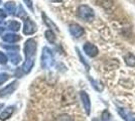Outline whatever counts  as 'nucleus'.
Listing matches in <instances>:
<instances>
[{
    "label": "nucleus",
    "mask_w": 135,
    "mask_h": 121,
    "mask_svg": "<svg viewBox=\"0 0 135 121\" xmlns=\"http://www.w3.org/2000/svg\"><path fill=\"white\" fill-rule=\"evenodd\" d=\"M18 9H19V12H16V15L18 17H24L26 15V13L23 10V7L21 5H19L18 6Z\"/></svg>",
    "instance_id": "obj_26"
},
{
    "label": "nucleus",
    "mask_w": 135,
    "mask_h": 121,
    "mask_svg": "<svg viewBox=\"0 0 135 121\" xmlns=\"http://www.w3.org/2000/svg\"><path fill=\"white\" fill-rule=\"evenodd\" d=\"M92 121H100V120H99V119H97V118H95V119H93Z\"/></svg>",
    "instance_id": "obj_31"
},
{
    "label": "nucleus",
    "mask_w": 135,
    "mask_h": 121,
    "mask_svg": "<svg viewBox=\"0 0 135 121\" xmlns=\"http://www.w3.org/2000/svg\"><path fill=\"white\" fill-rule=\"evenodd\" d=\"M88 79L90 81V83L92 84V86L93 88L95 89L96 91H98V92H102L103 90H104V85L102 84L100 81H97L95 79H93V78H91L90 76L88 77Z\"/></svg>",
    "instance_id": "obj_14"
},
{
    "label": "nucleus",
    "mask_w": 135,
    "mask_h": 121,
    "mask_svg": "<svg viewBox=\"0 0 135 121\" xmlns=\"http://www.w3.org/2000/svg\"><path fill=\"white\" fill-rule=\"evenodd\" d=\"M83 51H84L85 54H86L88 57H90V58H96V57L99 55V50H98V47H97L94 43L89 42V41H87V42L84 43V46H83Z\"/></svg>",
    "instance_id": "obj_5"
},
{
    "label": "nucleus",
    "mask_w": 135,
    "mask_h": 121,
    "mask_svg": "<svg viewBox=\"0 0 135 121\" xmlns=\"http://www.w3.org/2000/svg\"><path fill=\"white\" fill-rule=\"evenodd\" d=\"M4 7L9 14H15L16 11V3L14 1H8L4 4Z\"/></svg>",
    "instance_id": "obj_18"
},
{
    "label": "nucleus",
    "mask_w": 135,
    "mask_h": 121,
    "mask_svg": "<svg viewBox=\"0 0 135 121\" xmlns=\"http://www.w3.org/2000/svg\"><path fill=\"white\" fill-rule=\"evenodd\" d=\"M55 64V56L54 52L50 47L45 46L41 52V57H40V66L42 69H50Z\"/></svg>",
    "instance_id": "obj_1"
},
{
    "label": "nucleus",
    "mask_w": 135,
    "mask_h": 121,
    "mask_svg": "<svg viewBox=\"0 0 135 121\" xmlns=\"http://www.w3.org/2000/svg\"><path fill=\"white\" fill-rule=\"evenodd\" d=\"M45 36L46 40L51 43V45H54L55 42H56V33L51 30V29H47V30H45Z\"/></svg>",
    "instance_id": "obj_17"
},
{
    "label": "nucleus",
    "mask_w": 135,
    "mask_h": 121,
    "mask_svg": "<svg viewBox=\"0 0 135 121\" xmlns=\"http://www.w3.org/2000/svg\"><path fill=\"white\" fill-rule=\"evenodd\" d=\"M124 61H125V64L129 67H135V55L131 54V52H128L124 56Z\"/></svg>",
    "instance_id": "obj_16"
},
{
    "label": "nucleus",
    "mask_w": 135,
    "mask_h": 121,
    "mask_svg": "<svg viewBox=\"0 0 135 121\" xmlns=\"http://www.w3.org/2000/svg\"><path fill=\"white\" fill-rule=\"evenodd\" d=\"M51 2H62V0H50Z\"/></svg>",
    "instance_id": "obj_29"
},
{
    "label": "nucleus",
    "mask_w": 135,
    "mask_h": 121,
    "mask_svg": "<svg viewBox=\"0 0 135 121\" xmlns=\"http://www.w3.org/2000/svg\"><path fill=\"white\" fill-rule=\"evenodd\" d=\"M36 31H37V26H36L35 22L29 18H26L23 23V35H31L35 33Z\"/></svg>",
    "instance_id": "obj_4"
},
{
    "label": "nucleus",
    "mask_w": 135,
    "mask_h": 121,
    "mask_svg": "<svg viewBox=\"0 0 135 121\" xmlns=\"http://www.w3.org/2000/svg\"><path fill=\"white\" fill-rule=\"evenodd\" d=\"M3 107H4V104H3V103H0V111H1V109H2Z\"/></svg>",
    "instance_id": "obj_30"
},
{
    "label": "nucleus",
    "mask_w": 135,
    "mask_h": 121,
    "mask_svg": "<svg viewBox=\"0 0 135 121\" xmlns=\"http://www.w3.org/2000/svg\"><path fill=\"white\" fill-rule=\"evenodd\" d=\"M77 14L81 19H83L85 21L90 22L95 18V11L91 6L87 4H82L78 7L77 9Z\"/></svg>",
    "instance_id": "obj_2"
},
{
    "label": "nucleus",
    "mask_w": 135,
    "mask_h": 121,
    "mask_svg": "<svg viewBox=\"0 0 135 121\" xmlns=\"http://www.w3.org/2000/svg\"><path fill=\"white\" fill-rule=\"evenodd\" d=\"M56 121H73V119L69 114H61L56 118Z\"/></svg>",
    "instance_id": "obj_21"
},
{
    "label": "nucleus",
    "mask_w": 135,
    "mask_h": 121,
    "mask_svg": "<svg viewBox=\"0 0 135 121\" xmlns=\"http://www.w3.org/2000/svg\"><path fill=\"white\" fill-rule=\"evenodd\" d=\"M1 46L3 47V49H5L7 51H9V52H17L18 50H19V46H16V45H14V46H11V45H1Z\"/></svg>",
    "instance_id": "obj_22"
},
{
    "label": "nucleus",
    "mask_w": 135,
    "mask_h": 121,
    "mask_svg": "<svg viewBox=\"0 0 135 121\" xmlns=\"http://www.w3.org/2000/svg\"><path fill=\"white\" fill-rule=\"evenodd\" d=\"M5 30V27H4V24L2 21H0V35L3 33V31Z\"/></svg>",
    "instance_id": "obj_28"
},
{
    "label": "nucleus",
    "mask_w": 135,
    "mask_h": 121,
    "mask_svg": "<svg viewBox=\"0 0 135 121\" xmlns=\"http://www.w3.org/2000/svg\"><path fill=\"white\" fill-rule=\"evenodd\" d=\"M33 66H34V59H25V61L22 64V67H21L20 70L22 71L23 74H28L32 70Z\"/></svg>",
    "instance_id": "obj_10"
},
{
    "label": "nucleus",
    "mask_w": 135,
    "mask_h": 121,
    "mask_svg": "<svg viewBox=\"0 0 135 121\" xmlns=\"http://www.w3.org/2000/svg\"><path fill=\"white\" fill-rule=\"evenodd\" d=\"M7 58H9V60L11 61V63L13 65H18V64L20 63V61H21L20 55L18 52H9Z\"/></svg>",
    "instance_id": "obj_15"
},
{
    "label": "nucleus",
    "mask_w": 135,
    "mask_h": 121,
    "mask_svg": "<svg viewBox=\"0 0 135 121\" xmlns=\"http://www.w3.org/2000/svg\"><path fill=\"white\" fill-rule=\"evenodd\" d=\"M6 26H7V28L9 29V30H11V31H18L20 29V23L16 21V20H10V21L7 22Z\"/></svg>",
    "instance_id": "obj_19"
},
{
    "label": "nucleus",
    "mask_w": 135,
    "mask_h": 121,
    "mask_svg": "<svg viewBox=\"0 0 135 121\" xmlns=\"http://www.w3.org/2000/svg\"><path fill=\"white\" fill-rule=\"evenodd\" d=\"M14 113V106H8L5 109H3V111L0 113V120L1 121H6L8 120L12 114Z\"/></svg>",
    "instance_id": "obj_9"
},
{
    "label": "nucleus",
    "mask_w": 135,
    "mask_h": 121,
    "mask_svg": "<svg viewBox=\"0 0 135 121\" xmlns=\"http://www.w3.org/2000/svg\"><path fill=\"white\" fill-rule=\"evenodd\" d=\"M7 16V13H6L3 9H0V19H3Z\"/></svg>",
    "instance_id": "obj_27"
},
{
    "label": "nucleus",
    "mask_w": 135,
    "mask_h": 121,
    "mask_svg": "<svg viewBox=\"0 0 135 121\" xmlns=\"http://www.w3.org/2000/svg\"><path fill=\"white\" fill-rule=\"evenodd\" d=\"M41 16H42V20H44V22L45 24L49 27L50 29L51 30H56V31H59V28H57V26H56V24L52 20H51V18L49 17L46 14H45V12H42L41 13Z\"/></svg>",
    "instance_id": "obj_13"
},
{
    "label": "nucleus",
    "mask_w": 135,
    "mask_h": 121,
    "mask_svg": "<svg viewBox=\"0 0 135 121\" xmlns=\"http://www.w3.org/2000/svg\"><path fill=\"white\" fill-rule=\"evenodd\" d=\"M69 31L75 38H79L85 33V29L83 28V26H81L78 23H71L69 25Z\"/></svg>",
    "instance_id": "obj_7"
},
{
    "label": "nucleus",
    "mask_w": 135,
    "mask_h": 121,
    "mask_svg": "<svg viewBox=\"0 0 135 121\" xmlns=\"http://www.w3.org/2000/svg\"><path fill=\"white\" fill-rule=\"evenodd\" d=\"M23 2H24V4L27 6V8L30 10V11L33 12L34 8H33V2H32V0H22Z\"/></svg>",
    "instance_id": "obj_24"
},
{
    "label": "nucleus",
    "mask_w": 135,
    "mask_h": 121,
    "mask_svg": "<svg viewBox=\"0 0 135 121\" xmlns=\"http://www.w3.org/2000/svg\"><path fill=\"white\" fill-rule=\"evenodd\" d=\"M0 4H1V0H0Z\"/></svg>",
    "instance_id": "obj_32"
},
{
    "label": "nucleus",
    "mask_w": 135,
    "mask_h": 121,
    "mask_svg": "<svg viewBox=\"0 0 135 121\" xmlns=\"http://www.w3.org/2000/svg\"><path fill=\"white\" fill-rule=\"evenodd\" d=\"M80 98H81V101H82V104H83V107H84L86 114L87 115H90L92 105H91V99L89 94L86 92V91H81L80 92Z\"/></svg>",
    "instance_id": "obj_6"
},
{
    "label": "nucleus",
    "mask_w": 135,
    "mask_h": 121,
    "mask_svg": "<svg viewBox=\"0 0 135 121\" xmlns=\"http://www.w3.org/2000/svg\"><path fill=\"white\" fill-rule=\"evenodd\" d=\"M17 86H18L17 81H13L9 85H7L5 88H3V89L0 90V97H5V96H8V95L12 94V93L16 90Z\"/></svg>",
    "instance_id": "obj_8"
},
{
    "label": "nucleus",
    "mask_w": 135,
    "mask_h": 121,
    "mask_svg": "<svg viewBox=\"0 0 135 121\" xmlns=\"http://www.w3.org/2000/svg\"><path fill=\"white\" fill-rule=\"evenodd\" d=\"M118 112L120 116L123 118L125 121H135V116L131 114V112H129L127 109L122 108V107H118Z\"/></svg>",
    "instance_id": "obj_12"
},
{
    "label": "nucleus",
    "mask_w": 135,
    "mask_h": 121,
    "mask_svg": "<svg viewBox=\"0 0 135 121\" xmlns=\"http://www.w3.org/2000/svg\"><path fill=\"white\" fill-rule=\"evenodd\" d=\"M76 52H77V54H78V57H79V59L81 60V63L83 64L85 67H86L87 71H89V70H90V66H89V64L86 62V60L83 58V56H82V54H81V52H80V50L78 49V47H76Z\"/></svg>",
    "instance_id": "obj_20"
},
{
    "label": "nucleus",
    "mask_w": 135,
    "mask_h": 121,
    "mask_svg": "<svg viewBox=\"0 0 135 121\" xmlns=\"http://www.w3.org/2000/svg\"><path fill=\"white\" fill-rule=\"evenodd\" d=\"M8 79H9V75H8V74H6V73H1V74H0V85L4 84Z\"/></svg>",
    "instance_id": "obj_23"
},
{
    "label": "nucleus",
    "mask_w": 135,
    "mask_h": 121,
    "mask_svg": "<svg viewBox=\"0 0 135 121\" xmlns=\"http://www.w3.org/2000/svg\"><path fill=\"white\" fill-rule=\"evenodd\" d=\"M36 50H37V43H36L35 40L28 38L24 42V46H23V52H24L25 59H34V56L36 54Z\"/></svg>",
    "instance_id": "obj_3"
},
{
    "label": "nucleus",
    "mask_w": 135,
    "mask_h": 121,
    "mask_svg": "<svg viewBox=\"0 0 135 121\" xmlns=\"http://www.w3.org/2000/svg\"><path fill=\"white\" fill-rule=\"evenodd\" d=\"M8 61V58L4 52H0V65H5Z\"/></svg>",
    "instance_id": "obj_25"
},
{
    "label": "nucleus",
    "mask_w": 135,
    "mask_h": 121,
    "mask_svg": "<svg viewBox=\"0 0 135 121\" xmlns=\"http://www.w3.org/2000/svg\"><path fill=\"white\" fill-rule=\"evenodd\" d=\"M20 38L21 37L15 33H5L2 35V40L5 42H8V43H15L17 41H19Z\"/></svg>",
    "instance_id": "obj_11"
}]
</instances>
